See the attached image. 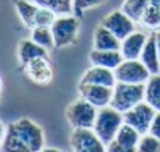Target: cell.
<instances>
[{"label": "cell", "mask_w": 160, "mask_h": 152, "mask_svg": "<svg viewBox=\"0 0 160 152\" xmlns=\"http://www.w3.org/2000/svg\"><path fill=\"white\" fill-rule=\"evenodd\" d=\"M31 39L34 40L37 45H40L48 50L55 47L53 34H52L51 27H34L31 30Z\"/></svg>", "instance_id": "23"}, {"label": "cell", "mask_w": 160, "mask_h": 152, "mask_svg": "<svg viewBox=\"0 0 160 152\" xmlns=\"http://www.w3.org/2000/svg\"><path fill=\"white\" fill-rule=\"evenodd\" d=\"M40 6L49 7L57 15H68L73 13V0H33Z\"/></svg>", "instance_id": "24"}, {"label": "cell", "mask_w": 160, "mask_h": 152, "mask_svg": "<svg viewBox=\"0 0 160 152\" xmlns=\"http://www.w3.org/2000/svg\"><path fill=\"white\" fill-rule=\"evenodd\" d=\"M135 21L126 15L122 9L110 12L107 17H104L101 25H104L105 28H108L116 37H119L120 40H123L128 37L131 33L135 31Z\"/></svg>", "instance_id": "10"}, {"label": "cell", "mask_w": 160, "mask_h": 152, "mask_svg": "<svg viewBox=\"0 0 160 152\" xmlns=\"http://www.w3.org/2000/svg\"><path fill=\"white\" fill-rule=\"evenodd\" d=\"M142 64L148 68V71L153 74H159L160 73V58H159V52H157V45H156V34L151 33L147 39V43L144 46V50L141 53L139 58Z\"/></svg>", "instance_id": "17"}, {"label": "cell", "mask_w": 160, "mask_h": 152, "mask_svg": "<svg viewBox=\"0 0 160 152\" xmlns=\"http://www.w3.org/2000/svg\"><path fill=\"white\" fill-rule=\"evenodd\" d=\"M142 101H145V84L117 81L113 87V97L110 105L123 114Z\"/></svg>", "instance_id": "3"}, {"label": "cell", "mask_w": 160, "mask_h": 152, "mask_svg": "<svg viewBox=\"0 0 160 152\" xmlns=\"http://www.w3.org/2000/svg\"><path fill=\"white\" fill-rule=\"evenodd\" d=\"M156 112L157 111L150 105L148 102L142 101L133 108H131L129 111L123 112V123L132 126L135 130L139 131V135L142 136L145 133H148L150 126L153 123Z\"/></svg>", "instance_id": "7"}, {"label": "cell", "mask_w": 160, "mask_h": 152, "mask_svg": "<svg viewBox=\"0 0 160 152\" xmlns=\"http://www.w3.org/2000/svg\"><path fill=\"white\" fill-rule=\"evenodd\" d=\"M139 139H141L139 131L135 130L132 126H129V124L123 123L122 127L119 129V131H117V135H116L114 140H111L110 145L107 146V151H111V152L137 151Z\"/></svg>", "instance_id": "11"}, {"label": "cell", "mask_w": 160, "mask_h": 152, "mask_svg": "<svg viewBox=\"0 0 160 152\" xmlns=\"http://www.w3.org/2000/svg\"><path fill=\"white\" fill-rule=\"evenodd\" d=\"M89 61L92 65L97 67H104L114 69L120 65V62L123 61V56L120 50H99V49H93L89 53Z\"/></svg>", "instance_id": "18"}, {"label": "cell", "mask_w": 160, "mask_h": 152, "mask_svg": "<svg viewBox=\"0 0 160 152\" xmlns=\"http://www.w3.org/2000/svg\"><path fill=\"white\" fill-rule=\"evenodd\" d=\"M150 6V0H123L120 9L135 22H141L144 12Z\"/></svg>", "instance_id": "20"}, {"label": "cell", "mask_w": 160, "mask_h": 152, "mask_svg": "<svg viewBox=\"0 0 160 152\" xmlns=\"http://www.w3.org/2000/svg\"><path fill=\"white\" fill-rule=\"evenodd\" d=\"M122 40L116 37L104 25H98L93 31V49L99 50H120Z\"/></svg>", "instance_id": "16"}, {"label": "cell", "mask_w": 160, "mask_h": 152, "mask_svg": "<svg viewBox=\"0 0 160 152\" xmlns=\"http://www.w3.org/2000/svg\"><path fill=\"white\" fill-rule=\"evenodd\" d=\"M145 101L156 111H160V73L153 74L145 83Z\"/></svg>", "instance_id": "21"}, {"label": "cell", "mask_w": 160, "mask_h": 152, "mask_svg": "<svg viewBox=\"0 0 160 152\" xmlns=\"http://www.w3.org/2000/svg\"><path fill=\"white\" fill-rule=\"evenodd\" d=\"M2 95H3V78L0 75V101H2Z\"/></svg>", "instance_id": "30"}, {"label": "cell", "mask_w": 160, "mask_h": 152, "mask_svg": "<svg viewBox=\"0 0 160 152\" xmlns=\"http://www.w3.org/2000/svg\"><path fill=\"white\" fill-rule=\"evenodd\" d=\"M80 83H92V84H101V86L114 87V84L117 83V80H116V75H114V69L92 65V68H89V69L82 75Z\"/></svg>", "instance_id": "14"}, {"label": "cell", "mask_w": 160, "mask_h": 152, "mask_svg": "<svg viewBox=\"0 0 160 152\" xmlns=\"http://www.w3.org/2000/svg\"><path fill=\"white\" fill-rule=\"evenodd\" d=\"M150 135H153L154 137H157L160 140V111H157L153 118V123L150 126V130H148Z\"/></svg>", "instance_id": "27"}, {"label": "cell", "mask_w": 160, "mask_h": 152, "mask_svg": "<svg viewBox=\"0 0 160 152\" xmlns=\"http://www.w3.org/2000/svg\"><path fill=\"white\" fill-rule=\"evenodd\" d=\"M114 75L117 81L131 83V84H145L151 77L148 68L141 59H123L120 65L114 68Z\"/></svg>", "instance_id": "6"}, {"label": "cell", "mask_w": 160, "mask_h": 152, "mask_svg": "<svg viewBox=\"0 0 160 152\" xmlns=\"http://www.w3.org/2000/svg\"><path fill=\"white\" fill-rule=\"evenodd\" d=\"M80 28V18L74 13L68 15H58L57 19L51 25L55 49H61L65 46H71L77 41Z\"/></svg>", "instance_id": "4"}, {"label": "cell", "mask_w": 160, "mask_h": 152, "mask_svg": "<svg viewBox=\"0 0 160 152\" xmlns=\"http://www.w3.org/2000/svg\"><path fill=\"white\" fill-rule=\"evenodd\" d=\"M156 34V45H157V52H159V58H160V31H157Z\"/></svg>", "instance_id": "29"}, {"label": "cell", "mask_w": 160, "mask_h": 152, "mask_svg": "<svg viewBox=\"0 0 160 152\" xmlns=\"http://www.w3.org/2000/svg\"><path fill=\"white\" fill-rule=\"evenodd\" d=\"M79 93L83 99L91 102L92 105H95L99 109V108L108 107L111 103L113 87L101 86V84H92V83H80Z\"/></svg>", "instance_id": "12"}, {"label": "cell", "mask_w": 160, "mask_h": 152, "mask_svg": "<svg viewBox=\"0 0 160 152\" xmlns=\"http://www.w3.org/2000/svg\"><path fill=\"white\" fill-rule=\"evenodd\" d=\"M17 56L21 65H27L30 61H33L39 56H48V49L37 45L33 39H22L18 43Z\"/></svg>", "instance_id": "15"}, {"label": "cell", "mask_w": 160, "mask_h": 152, "mask_svg": "<svg viewBox=\"0 0 160 152\" xmlns=\"http://www.w3.org/2000/svg\"><path fill=\"white\" fill-rule=\"evenodd\" d=\"M13 2H15V7L22 24L27 28L33 30L36 27V17L40 6L33 0H13Z\"/></svg>", "instance_id": "19"}, {"label": "cell", "mask_w": 160, "mask_h": 152, "mask_svg": "<svg viewBox=\"0 0 160 152\" xmlns=\"http://www.w3.org/2000/svg\"><path fill=\"white\" fill-rule=\"evenodd\" d=\"M122 124H123V114L111 105L98 109L97 120H95V124L92 129L95 130L98 137L105 145V149L110 145V142L114 140Z\"/></svg>", "instance_id": "2"}, {"label": "cell", "mask_w": 160, "mask_h": 152, "mask_svg": "<svg viewBox=\"0 0 160 152\" xmlns=\"http://www.w3.org/2000/svg\"><path fill=\"white\" fill-rule=\"evenodd\" d=\"M5 135H6V126L3 124V121L0 120V149H2V143H3Z\"/></svg>", "instance_id": "28"}, {"label": "cell", "mask_w": 160, "mask_h": 152, "mask_svg": "<svg viewBox=\"0 0 160 152\" xmlns=\"http://www.w3.org/2000/svg\"><path fill=\"white\" fill-rule=\"evenodd\" d=\"M150 3H153V5L160 6V0H150Z\"/></svg>", "instance_id": "31"}, {"label": "cell", "mask_w": 160, "mask_h": 152, "mask_svg": "<svg viewBox=\"0 0 160 152\" xmlns=\"http://www.w3.org/2000/svg\"><path fill=\"white\" fill-rule=\"evenodd\" d=\"M102 3H105V0H73V13L76 17L82 18L86 11L101 6Z\"/></svg>", "instance_id": "26"}, {"label": "cell", "mask_w": 160, "mask_h": 152, "mask_svg": "<svg viewBox=\"0 0 160 152\" xmlns=\"http://www.w3.org/2000/svg\"><path fill=\"white\" fill-rule=\"evenodd\" d=\"M24 71L25 75L37 86H48L53 80V69L48 56H39L30 61L27 65H24Z\"/></svg>", "instance_id": "9"}, {"label": "cell", "mask_w": 160, "mask_h": 152, "mask_svg": "<svg viewBox=\"0 0 160 152\" xmlns=\"http://www.w3.org/2000/svg\"><path fill=\"white\" fill-rule=\"evenodd\" d=\"M138 152H160V140L150 133L141 136L137 148Z\"/></svg>", "instance_id": "25"}, {"label": "cell", "mask_w": 160, "mask_h": 152, "mask_svg": "<svg viewBox=\"0 0 160 152\" xmlns=\"http://www.w3.org/2000/svg\"><path fill=\"white\" fill-rule=\"evenodd\" d=\"M70 146L76 152H102L107 151L101 139L92 127L73 129L70 136Z\"/></svg>", "instance_id": "8"}, {"label": "cell", "mask_w": 160, "mask_h": 152, "mask_svg": "<svg viewBox=\"0 0 160 152\" xmlns=\"http://www.w3.org/2000/svg\"><path fill=\"white\" fill-rule=\"evenodd\" d=\"M98 115V108L80 96L65 108V118L73 129L93 127Z\"/></svg>", "instance_id": "5"}, {"label": "cell", "mask_w": 160, "mask_h": 152, "mask_svg": "<svg viewBox=\"0 0 160 152\" xmlns=\"http://www.w3.org/2000/svg\"><path fill=\"white\" fill-rule=\"evenodd\" d=\"M141 25L144 28L150 31V33H157L160 31V6L150 3L147 11L144 12L142 19H141Z\"/></svg>", "instance_id": "22"}, {"label": "cell", "mask_w": 160, "mask_h": 152, "mask_svg": "<svg viewBox=\"0 0 160 152\" xmlns=\"http://www.w3.org/2000/svg\"><path fill=\"white\" fill-rule=\"evenodd\" d=\"M147 39H148V34L137 31V30L128 37H125L120 45V53L123 59H139L144 50V46L147 43Z\"/></svg>", "instance_id": "13"}, {"label": "cell", "mask_w": 160, "mask_h": 152, "mask_svg": "<svg viewBox=\"0 0 160 152\" xmlns=\"http://www.w3.org/2000/svg\"><path fill=\"white\" fill-rule=\"evenodd\" d=\"M45 148V133L37 123L30 118H19L6 126L2 151L39 152Z\"/></svg>", "instance_id": "1"}]
</instances>
